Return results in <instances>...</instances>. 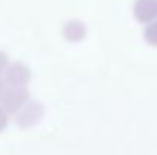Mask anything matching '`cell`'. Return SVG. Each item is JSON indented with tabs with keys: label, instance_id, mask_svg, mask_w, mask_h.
Here are the masks:
<instances>
[{
	"label": "cell",
	"instance_id": "2",
	"mask_svg": "<svg viewBox=\"0 0 157 155\" xmlns=\"http://www.w3.org/2000/svg\"><path fill=\"white\" fill-rule=\"evenodd\" d=\"M3 81L9 87H26L31 81V70L23 62H9L3 72Z\"/></svg>",
	"mask_w": 157,
	"mask_h": 155
},
{
	"label": "cell",
	"instance_id": "7",
	"mask_svg": "<svg viewBox=\"0 0 157 155\" xmlns=\"http://www.w3.org/2000/svg\"><path fill=\"white\" fill-rule=\"evenodd\" d=\"M8 65H9V56H8V53L0 50V75H3V72L6 70Z\"/></svg>",
	"mask_w": 157,
	"mask_h": 155
},
{
	"label": "cell",
	"instance_id": "8",
	"mask_svg": "<svg viewBox=\"0 0 157 155\" xmlns=\"http://www.w3.org/2000/svg\"><path fill=\"white\" fill-rule=\"evenodd\" d=\"M8 114H9V113L0 105V132L8 126Z\"/></svg>",
	"mask_w": 157,
	"mask_h": 155
},
{
	"label": "cell",
	"instance_id": "9",
	"mask_svg": "<svg viewBox=\"0 0 157 155\" xmlns=\"http://www.w3.org/2000/svg\"><path fill=\"white\" fill-rule=\"evenodd\" d=\"M5 81H3V78H0V101H2V96H3V91H5Z\"/></svg>",
	"mask_w": 157,
	"mask_h": 155
},
{
	"label": "cell",
	"instance_id": "6",
	"mask_svg": "<svg viewBox=\"0 0 157 155\" xmlns=\"http://www.w3.org/2000/svg\"><path fill=\"white\" fill-rule=\"evenodd\" d=\"M144 38L145 41L153 46V47H157V20L145 24V29H144Z\"/></svg>",
	"mask_w": 157,
	"mask_h": 155
},
{
	"label": "cell",
	"instance_id": "3",
	"mask_svg": "<svg viewBox=\"0 0 157 155\" xmlns=\"http://www.w3.org/2000/svg\"><path fill=\"white\" fill-rule=\"evenodd\" d=\"M44 114V106L43 103L29 101L17 114H15V122L20 128H31L37 125Z\"/></svg>",
	"mask_w": 157,
	"mask_h": 155
},
{
	"label": "cell",
	"instance_id": "4",
	"mask_svg": "<svg viewBox=\"0 0 157 155\" xmlns=\"http://www.w3.org/2000/svg\"><path fill=\"white\" fill-rule=\"evenodd\" d=\"M133 15L142 24L157 20V0H136L133 5Z\"/></svg>",
	"mask_w": 157,
	"mask_h": 155
},
{
	"label": "cell",
	"instance_id": "5",
	"mask_svg": "<svg viewBox=\"0 0 157 155\" xmlns=\"http://www.w3.org/2000/svg\"><path fill=\"white\" fill-rule=\"evenodd\" d=\"M87 28L81 20H70L63 28V37L70 43H78L86 38Z\"/></svg>",
	"mask_w": 157,
	"mask_h": 155
},
{
	"label": "cell",
	"instance_id": "1",
	"mask_svg": "<svg viewBox=\"0 0 157 155\" xmlns=\"http://www.w3.org/2000/svg\"><path fill=\"white\" fill-rule=\"evenodd\" d=\"M29 90L26 87H5L3 96L0 105L9 113V114H17L26 103L29 102Z\"/></svg>",
	"mask_w": 157,
	"mask_h": 155
}]
</instances>
